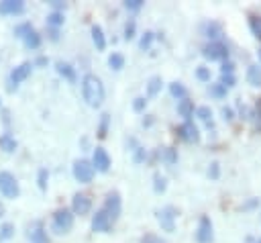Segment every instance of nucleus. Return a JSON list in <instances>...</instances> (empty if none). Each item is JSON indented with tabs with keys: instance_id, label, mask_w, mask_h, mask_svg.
I'll use <instances>...</instances> for the list:
<instances>
[{
	"instance_id": "obj_39",
	"label": "nucleus",
	"mask_w": 261,
	"mask_h": 243,
	"mask_svg": "<svg viewBox=\"0 0 261 243\" xmlns=\"http://www.w3.org/2000/svg\"><path fill=\"white\" fill-rule=\"evenodd\" d=\"M47 178H49V174H47V169H39V176H37V182H39V188H41V190H47Z\"/></svg>"
},
{
	"instance_id": "obj_51",
	"label": "nucleus",
	"mask_w": 261,
	"mask_h": 243,
	"mask_svg": "<svg viewBox=\"0 0 261 243\" xmlns=\"http://www.w3.org/2000/svg\"><path fill=\"white\" fill-rule=\"evenodd\" d=\"M247 243H255V241H253V237H247Z\"/></svg>"
},
{
	"instance_id": "obj_49",
	"label": "nucleus",
	"mask_w": 261,
	"mask_h": 243,
	"mask_svg": "<svg viewBox=\"0 0 261 243\" xmlns=\"http://www.w3.org/2000/svg\"><path fill=\"white\" fill-rule=\"evenodd\" d=\"M255 204H257V200H249V202H247V204H243L241 208L245 210V208H251V206H255Z\"/></svg>"
},
{
	"instance_id": "obj_14",
	"label": "nucleus",
	"mask_w": 261,
	"mask_h": 243,
	"mask_svg": "<svg viewBox=\"0 0 261 243\" xmlns=\"http://www.w3.org/2000/svg\"><path fill=\"white\" fill-rule=\"evenodd\" d=\"M24 10L22 0H4L0 2V14H20Z\"/></svg>"
},
{
	"instance_id": "obj_17",
	"label": "nucleus",
	"mask_w": 261,
	"mask_h": 243,
	"mask_svg": "<svg viewBox=\"0 0 261 243\" xmlns=\"http://www.w3.org/2000/svg\"><path fill=\"white\" fill-rule=\"evenodd\" d=\"M177 112H179V116H184L186 120H190L192 114H194V102L188 100V98H181V100L177 102Z\"/></svg>"
},
{
	"instance_id": "obj_47",
	"label": "nucleus",
	"mask_w": 261,
	"mask_h": 243,
	"mask_svg": "<svg viewBox=\"0 0 261 243\" xmlns=\"http://www.w3.org/2000/svg\"><path fill=\"white\" fill-rule=\"evenodd\" d=\"M51 6H53V8H57V12H59V8H65V4H63V2H57V0H53V2H51Z\"/></svg>"
},
{
	"instance_id": "obj_8",
	"label": "nucleus",
	"mask_w": 261,
	"mask_h": 243,
	"mask_svg": "<svg viewBox=\"0 0 261 243\" xmlns=\"http://www.w3.org/2000/svg\"><path fill=\"white\" fill-rule=\"evenodd\" d=\"M175 133H177V137H179L181 141H186V143H198V141H200V131H198V127H196L192 120H186L184 125H179V127L175 129Z\"/></svg>"
},
{
	"instance_id": "obj_10",
	"label": "nucleus",
	"mask_w": 261,
	"mask_h": 243,
	"mask_svg": "<svg viewBox=\"0 0 261 243\" xmlns=\"http://www.w3.org/2000/svg\"><path fill=\"white\" fill-rule=\"evenodd\" d=\"M112 218L106 214V210L104 208H100L96 214H94V218H92V231H96V233H108L110 229H112Z\"/></svg>"
},
{
	"instance_id": "obj_28",
	"label": "nucleus",
	"mask_w": 261,
	"mask_h": 243,
	"mask_svg": "<svg viewBox=\"0 0 261 243\" xmlns=\"http://www.w3.org/2000/svg\"><path fill=\"white\" fill-rule=\"evenodd\" d=\"M196 114H198L208 127H212V110H210L208 106H200V108H196Z\"/></svg>"
},
{
	"instance_id": "obj_13",
	"label": "nucleus",
	"mask_w": 261,
	"mask_h": 243,
	"mask_svg": "<svg viewBox=\"0 0 261 243\" xmlns=\"http://www.w3.org/2000/svg\"><path fill=\"white\" fill-rule=\"evenodd\" d=\"M104 210L112 218V223L118 218V214H120V194L118 192H108L106 202H104Z\"/></svg>"
},
{
	"instance_id": "obj_25",
	"label": "nucleus",
	"mask_w": 261,
	"mask_h": 243,
	"mask_svg": "<svg viewBox=\"0 0 261 243\" xmlns=\"http://www.w3.org/2000/svg\"><path fill=\"white\" fill-rule=\"evenodd\" d=\"M249 27H251V31H253V35L261 41V16H257V14H251L249 16Z\"/></svg>"
},
{
	"instance_id": "obj_15",
	"label": "nucleus",
	"mask_w": 261,
	"mask_h": 243,
	"mask_svg": "<svg viewBox=\"0 0 261 243\" xmlns=\"http://www.w3.org/2000/svg\"><path fill=\"white\" fill-rule=\"evenodd\" d=\"M92 41H94V45H96L98 51H104L106 49V37H104V31H102L100 25H94L92 27Z\"/></svg>"
},
{
	"instance_id": "obj_48",
	"label": "nucleus",
	"mask_w": 261,
	"mask_h": 243,
	"mask_svg": "<svg viewBox=\"0 0 261 243\" xmlns=\"http://www.w3.org/2000/svg\"><path fill=\"white\" fill-rule=\"evenodd\" d=\"M35 63H37V65H47V57H43V55H41V57H37V61H35Z\"/></svg>"
},
{
	"instance_id": "obj_50",
	"label": "nucleus",
	"mask_w": 261,
	"mask_h": 243,
	"mask_svg": "<svg viewBox=\"0 0 261 243\" xmlns=\"http://www.w3.org/2000/svg\"><path fill=\"white\" fill-rule=\"evenodd\" d=\"M2 214H4V204L0 202V216H2Z\"/></svg>"
},
{
	"instance_id": "obj_2",
	"label": "nucleus",
	"mask_w": 261,
	"mask_h": 243,
	"mask_svg": "<svg viewBox=\"0 0 261 243\" xmlns=\"http://www.w3.org/2000/svg\"><path fill=\"white\" fill-rule=\"evenodd\" d=\"M73 227V212L69 208H59L53 214V231L55 233H69V229Z\"/></svg>"
},
{
	"instance_id": "obj_52",
	"label": "nucleus",
	"mask_w": 261,
	"mask_h": 243,
	"mask_svg": "<svg viewBox=\"0 0 261 243\" xmlns=\"http://www.w3.org/2000/svg\"><path fill=\"white\" fill-rule=\"evenodd\" d=\"M257 57H259V63H261V49L257 51Z\"/></svg>"
},
{
	"instance_id": "obj_22",
	"label": "nucleus",
	"mask_w": 261,
	"mask_h": 243,
	"mask_svg": "<svg viewBox=\"0 0 261 243\" xmlns=\"http://www.w3.org/2000/svg\"><path fill=\"white\" fill-rule=\"evenodd\" d=\"M159 157L165 161V163H175L177 161V151L173 147H161L159 149Z\"/></svg>"
},
{
	"instance_id": "obj_20",
	"label": "nucleus",
	"mask_w": 261,
	"mask_h": 243,
	"mask_svg": "<svg viewBox=\"0 0 261 243\" xmlns=\"http://www.w3.org/2000/svg\"><path fill=\"white\" fill-rule=\"evenodd\" d=\"M57 71H59V76H63L65 80H69V82H75V69H73L69 63H63V61H59V63H57Z\"/></svg>"
},
{
	"instance_id": "obj_1",
	"label": "nucleus",
	"mask_w": 261,
	"mask_h": 243,
	"mask_svg": "<svg viewBox=\"0 0 261 243\" xmlns=\"http://www.w3.org/2000/svg\"><path fill=\"white\" fill-rule=\"evenodd\" d=\"M82 96L88 102V106L98 108L104 102V84H102V80L94 74H86L82 78Z\"/></svg>"
},
{
	"instance_id": "obj_31",
	"label": "nucleus",
	"mask_w": 261,
	"mask_h": 243,
	"mask_svg": "<svg viewBox=\"0 0 261 243\" xmlns=\"http://www.w3.org/2000/svg\"><path fill=\"white\" fill-rule=\"evenodd\" d=\"M206 33H208L210 39H216V37L222 35V27L218 22H210V25H206Z\"/></svg>"
},
{
	"instance_id": "obj_43",
	"label": "nucleus",
	"mask_w": 261,
	"mask_h": 243,
	"mask_svg": "<svg viewBox=\"0 0 261 243\" xmlns=\"http://www.w3.org/2000/svg\"><path fill=\"white\" fill-rule=\"evenodd\" d=\"M141 243H165V241H161L157 235H151V233H149V235H145V237L141 239Z\"/></svg>"
},
{
	"instance_id": "obj_45",
	"label": "nucleus",
	"mask_w": 261,
	"mask_h": 243,
	"mask_svg": "<svg viewBox=\"0 0 261 243\" xmlns=\"http://www.w3.org/2000/svg\"><path fill=\"white\" fill-rule=\"evenodd\" d=\"M147 157V151L145 149H141V147H137V153H135V161H143Z\"/></svg>"
},
{
	"instance_id": "obj_34",
	"label": "nucleus",
	"mask_w": 261,
	"mask_h": 243,
	"mask_svg": "<svg viewBox=\"0 0 261 243\" xmlns=\"http://www.w3.org/2000/svg\"><path fill=\"white\" fill-rule=\"evenodd\" d=\"M218 84H222L224 88H232V86L237 84V78H234L232 74H222V78H220Z\"/></svg>"
},
{
	"instance_id": "obj_11",
	"label": "nucleus",
	"mask_w": 261,
	"mask_h": 243,
	"mask_svg": "<svg viewBox=\"0 0 261 243\" xmlns=\"http://www.w3.org/2000/svg\"><path fill=\"white\" fill-rule=\"evenodd\" d=\"M92 165L96 172H108L110 169V155L106 153L104 147H96L92 155Z\"/></svg>"
},
{
	"instance_id": "obj_27",
	"label": "nucleus",
	"mask_w": 261,
	"mask_h": 243,
	"mask_svg": "<svg viewBox=\"0 0 261 243\" xmlns=\"http://www.w3.org/2000/svg\"><path fill=\"white\" fill-rule=\"evenodd\" d=\"M29 237H31V241H33V243H49L47 233H45L41 227H37L35 231H31V233H29Z\"/></svg>"
},
{
	"instance_id": "obj_36",
	"label": "nucleus",
	"mask_w": 261,
	"mask_h": 243,
	"mask_svg": "<svg viewBox=\"0 0 261 243\" xmlns=\"http://www.w3.org/2000/svg\"><path fill=\"white\" fill-rule=\"evenodd\" d=\"M196 78L202 80V82H210V69L204 67V65H200V67L196 69Z\"/></svg>"
},
{
	"instance_id": "obj_6",
	"label": "nucleus",
	"mask_w": 261,
	"mask_h": 243,
	"mask_svg": "<svg viewBox=\"0 0 261 243\" xmlns=\"http://www.w3.org/2000/svg\"><path fill=\"white\" fill-rule=\"evenodd\" d=\"M196 241H198V243H212V241H214L212 221H210V216H206V214H202V216H200V221H198Z\"/></svg>"
},
{
	"instance_id": "obj_19",
	"label": "nucleus",
	"mask_w": 261,
	"mask_h": 243,
	"mask_svg": "<svg viewBox=\"0 0 261 243\" xmlns=\"http://www.w3.org/2000/svg\"><path fill=\"white\" fill-rule=\"evenodd\" d=\"M0 149H2V151H6V153L16 151V141H14V137H12V135H8V133L0 135Z\"/></svg>"
},
{
	"instance_id": "obj_40",
	"label": "nucleus",
	"mask_w": 261,
	"mask_h": 243,
	"mask_svg": "<svg viewBox=\"0 0 261 243\" xmlns=\"http://www.w3.org/2000/svg\"><path fill=\"white\" fill-rule=\"evenodd\" d=\"M135 37V20H128L126 25H124V39L128 41V39H133Z\"/></svg>"
},
{
	"instance_id": "obj_33",
	"label": "nucleus",
	"mask_w": 261,
	"mask_h": 243,
	"mask_svg": "<svg viewBox=\"0 0 261 243\" xmlns=\"http://www.w3.org/2000/svg\"><path fill=\"white\" fill-rule=\"evenodd\" d=\"M153 180H155V184H153L155 192H157V194H159V192H165V188H167L165 178H163V176H159V174H155V176H153Z\"/></svg>"
},
{
	"instance_id": "obj_32",
	"label": "nucleus",
	"mask_w": 261,
	"mask_h": 243,
	"mask_svg": "<svg viewBox=\"0 0 261 243\" xmlns=\"http://www.w3.org/2000/svg\"><path fill=\"white\" fill-rule=\"evenodd\" d=\"M153 39H155V33L145 31V33H143V37H141V41H139V47H141V49H149V47H151V43H153Z\"/></svg>"
},
{
	"instance_id": "obj_44",
	"label": "nucleus",
	"mask_w": 261,
	"mask_h": 243,
	"mask_svg": "<svg viewBox=\"0 0 261 243\" xmlns=\"http://www.w3.org/2000/svg\"><path fill=\"white\" fill-rule=\"evenodd\" d=\"M234 71V63L232 61H224L222 63V74H232Z\"/></svg>"
},
{
	"instance_id": "obj_7",
	"label": "nucleus",
	"mask_w": 261,
	"mask_h": 243,
	"mask_svg": "<svg viewBox=\"0 0 261 243\" xmlns=\"http://www.w3.org/2000/svg\"><path fill=\"white\" fill-rule=\"evenodd\" d=\"M175 218H177V208L175 206H163L161 210H157V221L161 225L163 231L171 233L175 229Z\"/></svg>"
},
{
	"instance_id": "obj_41",
	"label": "nucleus",
	"mask_w": 261,
	"mask_h": 243,
	"mask_svg": "<svg viewBox=\"0 0 261 243\" xmlns=\"http://www.w3.org/2000/svg\"><path fill=\"white\" fill-rule=\"evenodd\" d=\"M218 174H220V165H218V161H212V163H210V167H208V176L216 180V178H218Z\"/></svg>"
},
{
	"instance_id": "obj_38",
	"label": "nucleus",
	"mask_w": 261,
	"mask_h": 243,
	"mask_svg": "<svg viewBox=\"0 0 261 243\" xmlns=\"http://www.w3.org/2000/svg\"><path fill=\"white\" fill-rule=\"evenodd\" d=\"M124 8H126V10L137 12V10H141V8H143V0H126V2H124Z\"/></svg>"
},
{
	"instance_id": "obj_18",
	"label": "nucleus",
	"mask_w": 261,
	"mask_h": 243,
	"mask_svg": "<svg viewBox=\"0 0 261 243\" xmlns=\"http://www.w3.org/2000/svg\"><path fill=\"white\" fill-rule=\"evenodd\" d=\"M247 82L255 88L261 86V65H249L247 69Z\"/></svg>"
},
{
	"instance_id": "obj_9",
	"label": "nucleus",
	"mask_w": 261,
	"mask_h": 243,
	"mask_svg": "<svg viewBox=\"0 0 261 243\" xmlns=\"http://www.w3.org/2000/svg\"><path fill=\"white\" fill-rule=\"evenodd\" d=\"M33 63H29V61H24V63H20L18 67H14L12 71H10V78H8V82H10V88H16L20 82H24L29 76H31V71H33Z\"/></svg>"
},
{
	"instance_id": "obj_16",
	"label": "nucleus",
	"mask_w": 261,
	"mask_h": 243,
	"mask_svg": "<svg viewBox=\"0 0 261 243\" xmlns=\"http://www.w3.org/2000/svg\"><path fill=\"white\" fill-rule=\"evenodd\" d=\"M22 43H24L27 49H39V45H41V35H39L35 29H31V31L22 37Z\"/></svg>"
},
{
	"instance_id": "obj_23",
	"label": "nucleus",
	"mask_w": 261,
	"mask_h": 243,
	"mask_svg": "<svg viewBox=\"0 0 261 243\" xmlns=\"http://www.w3.org/2000/svg\"><path fill=\"white\" fill-rule=\"evenodd\" d=\"M161 78L159 76H153L149 82H147V96H157L159 90H161Z\"/></svg>"
},
{
	"instance_id": "obj_37",
	"label": "nucleus",
	"mask_w": 261,
	"mask_h": 243,
	"mask_svg": "<svg viewBox=\"0 0 261 243\" xmlns=\"http://www.w3.org/2000/svg\"><path fill=\"white\" fill-rule=\"evenodd\" d=\"M210 94L216 96V98H222V96L226 94V88H224L222 84H212V86H210Z\"/></svg>"
},
{
	"instance_id": "obj_29",
	"label": "nucleus",
	"mask_w": 261,
	"mask_h": 243,
	"mask_svg": "<svg viewBox=\"0 0 261 243\" xmlns=\"http://www.w3.org/2000/svg\"><path fill=\"white\" fill-rule=\"evenodd\" d=\"M10 237H14V225L12 223H4L0 227V241H8Z\"/></svg>"
},
{
	"instance_id": "obj_42",
	"label": "nucleus",
	"mask_w": 261,
	"mask_h": 243,
	"mask_svg": "<svg viewBox=\"0 0 261 243\" xmlns=\"http://www.w3.org/2000/svg\"><path fill=\"white\" fill-rule=\"evenodd\" d=\"M145 106H147V100L145 98H135V102H133V108L137 110V112H141V110H145Z\"/></svg>"
},
{
	"instance_id": "obj_21",
	"label": "nucleus",
	"mask_w": 261,
	"mask_h": 243,
	"mask_svg": "<svg viewBox=\"0 0 261 243\" xmlns=\"http://www.w3.org/2000/svg\"><path fill=\"white\" fill-rule=\"evenodd\" d=\"M169 94H171L173 98L181 100V98H186V96H188V90H186V86H184V84H179V82H171V84H169Z\"/></svg>"
},
{
	"instance_id": "obj_35",
	"label": "nucleus",
	"mask_w": 261,
	"mask_h": 243,
	"mask_svg": "<svg viewBox=\"0 0 261 243\" xmlns=\"http://www.w3.org/2000/svg\"><path fill=\"white\" fill-rule=\"evenodd\" d=\"M31 29H33V27H31V22H20V25H18V27L14 29V35L22 39V37H24V35H27V33L31 31Z\"/></svg>"
},
{
	"instance_id": "obj_53",
	"label": "nucleus",
	"mask_w": 261,
	"mask_h": 243,
	"mask_svg": "<svg viewBox=\"0 0 261 243\" xmlns=\"http://www.w3.org/2000/svg\"><path fill=\"white\" fill-rule=\"evenodd\" d=\"M257 243H261V239H259V241H257Z\"/></svg>"
},
{
	"instance_id": "obj_5",
	"label": "nucleus",
	"mask_w": 261,
	"mask_h": 243,
	"mask_svg": "<svg viewBox=\"0 0 261 243\" xmlns=\"http://www.w3.org/2000/svg\"><path fill=\"white\" fill-rule=\"evenodd\" d=\"M94 174H96V169H94L92 161H88V159H77V161L73 163V178H75L77 182L88 184V182H92Z\"/></svg>"
},
{
	"instance_id": "obj_46",
	"label": "nucleus",
	"mask_w": 261,
	"mask_h": 243,
	"mask_svg": "<svg viewBox=\"0 0 261 243\" xmlns=\"http://www.w3.org/2000/svg\"><path fill=\"white\" fill-rule=\"evenodd\" d=\"M222 114H224V118H226V120H232V110H230V108H226V106H224V108H222Z\"/></svg>"
},
{
	"instance_id": "obj_24",
	"label": "nucleus",
	"mask_w": 261,
	"mask_h": 243,
	"mask_svg": "<svg viewBox=\"0 0 261 243\" xmlns=\"http://www.w3.org/2000/svg\"><path fill=\"white\" fill-rule=\"evenodd\" d=\"M108 65L112 67V69H122L124 67V55L122 53H112L110 57H108Z\"/></svg>"
},
{
	"instance_id": "obj_3",
	"label": "nucleus",
	"mask_w": 261,
	"mask_h": 243,
	"mask_svg": "<svg viewBox=\"0 0 261 243\" xmlns=\"http://www.w3.org/2000/svg\"><path fill=\"white\" fill-rule=\"evenodd\" d=\"M0 194L4 198H16L20 194L18 182L10 172H0Z\"/></svg>"
},
{
	"instance_id": "obj_30",
	"label": "nucleus",
	"mask_w": 261,
	"mask_h": 243,
	"mask_svg": "<svg viewBox=\"0 0 261 243\" xmlns=\"http://www.w3.org/2000/svg\"><path fill=\"white\" fill-rule=\"evenodd\" d=\"M47 25H49V27H59V25H63V12L53 10V12L47 16Z\"/></svg>"
},
{
	"instance_id": "obj_4",
	"label": "nucleus",
	"mask_w": 261,
	"mask_h": 243,
	"mask_svg": "<svg viewBox=\"0 0 261 243\" xmlns=\"http://www.w3.org/2000/svg\"><path fill=\"white\" fill-rule=\"evenodd\" d=\"M202 55L206 59H210V61H226L228 59V47L224 43H220V41H212V43H208L204 47Z\"/></svg>"
},
{
	"instance_id": "obj_12",
	"label": "nucleus",
	"mask_w": 261,
	"mask_h": 243,
	"mask_svg": "<svg viewBox=\"0 0 261 243\" xmlns=\"http://www.w3.org/2000/svg\"><path fill=\"white\" fill-rule=\"evenodd\" d=\"M90 208H92V198L88 194H75L71 198V212L73 214H80V216L82 214H88Z\"/></svg>"
},
{
	"instance_id": "obj_26",
	"label": "nucleus",
	"mask_w": 261,
	"mask_h": 243,
	"mask_svg": "<svg viewBox=\"0 0 261 243\" xmlns=\"http://www.w3.org/2000/svg\"><path fill=\"white\" fill-rule=\"evenodd\" d=\"M108 125H110V114H102L100 116V125H98V137L100 139H104L106 135H108Z\"/></svg>"
}]
</instances>
